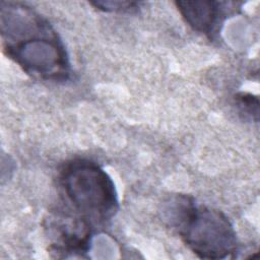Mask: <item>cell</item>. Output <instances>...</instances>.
Here are the masks:
<instances>
[{
	"instance_id": "cell-3",
	"label": "cell",
	"mask_w": 260,
	"mask_h": 260,
	"mask_svg": "<svg viewBox=\"0 0 260 260\" xmlns=\"http://www.w3.org/2000/svg\"><path fill=\"white\" fill-rule=\"evenodd\" d=\"M185 244L203 259H224L237 250L236 233L218 210L194 206L179 228Z\"/></svg>"
},
{
	"instance_id": "cell-1",
	"label": "cell",
	"mask_w": 260,
	"mask_h": 260,
	"mask_svg": "<svg viewBox=\"0 0 260 260\" xmlns=\"http://www.w3.org/2000/svg\"><path fill=\"white\" fill-rule=\"evenodd\" d=\"M60 184L67 200L86 219L107 220L117 210V194L110 176L95 162L75 159L65 166Z\"/></svg>"
},
{
	"instance_id": "cell-5",
	"label": "cell",
	"mask_w": 260,
	"mask_h": 260,
	"mask_svg": "<svg viewBox=\"0 0 260 260\" xmlns=\"http://www.w3.org/2000/svg\"><path fill=\"white\" fill-rule=\"evenodd\" d=\"M186 21L196 30L208 34L217 20V4L212 1H179L176 3Z\"/></svg>"
},
{
	"instance_id": "cell-2",
	"label": "cell",
	"mask_w": 260,
	"mask_h": 260,
	"mask_svg": "<svg viewBox=\"0 0 260 260\" xmlns=\"http://www.w3.org/2000/svg\"><path fill=\"white\" fill-rule=\"evenodd\" d=\"M7 55L24 71L47 80H64L69 74L66 52L48 21L4 41Z\"/></svg>"
},
{
	"instance_id": "cell-4",
	"label": "cell",
	"mask_w": 260,
	"mask_h": 260,
	"mask_svg": "<svg viewBox=\"0 0 260 260\" xmlns=\"http://www.w3.org/2000/svg\"><path fill=\"white\" fill-rule=\"evenodd\" d=\"M46 230L57 252L81 253L88 249L90 225L88 219L57 211L46 219Z\"/></svg>"
},
{
	"instance_id": "cell-6",
	"label": "cell",
	"mask_w": 260,
	"mask_h": 260,
	"mask_svg": "<svg viewBox=\"0 0 260 260\" xmlns=\"http://www.w3.org/2000/svg\"><path fill=\"white\" fill-rule=\"evenodd\" d=\"M100 9L105 11H125L134 7V2L126 1H106V2H94L92 3Z\"/></svg>"
}]
</instances>
